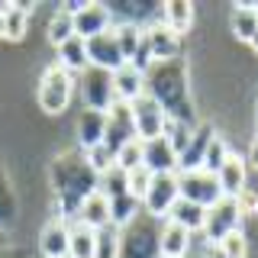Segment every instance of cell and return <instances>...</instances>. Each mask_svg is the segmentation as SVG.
Masks as SVG:
<instances>
[{
    "label": "cell",
    "instance_id": "obj_32",
    "mask_svg": "<svg viewBox=\"0 0 258 258\" xmlns=\"http://www.w3.org/2000/svg\"><path fill=\"white\" fill-rule=\"evenodd\" d=\"M229 158V145H226L220 136H213L207 145V152H204V161H200V171H207V174H216L223 168V161Z\"/></svg>",
    "mask_w": 258,
    "mask_h": 258
},
{
    "label": "cell",
    "instance_id": "obj_1",
    "mask_svg": "<svg viewBox=\"0 0 258 258\" xmlns=\"http://www.w3.org/2000/svg\"><path fill=\"white\" fill-rule=\"evenodd\" d=\"M52 184H55V220L75 223L78 210H81V200L97 190V174L91 171L87 158L61 155L52 165Z\"/></svg>",
    "mask_w": 258,
    "mask_h": 258
},
{
    "label": "cell",
    "instance_id": "obj_3",
    "mask_svg": "<svg viewBox=\"0 0 258 258\" xmlns=\"http://www.w3.org/2000/svg\"><path fill=\"white\" fill-rule=\"evenodd\" d=\"M71 91H75V75L61 64H52V68L42 71V81H39V107L58 116V113L68 110Z\"/></svg>",
    "mask_w": 258,
    "mask_h": 258
},
{
    "label": "cell",
    "instance_id": "obj_9",
    "mask_svg": "<svg viewBox=\"0 0 258 258\" xmlns=\"http://www.w3.org/2000/svg\"><path fill=\"white\" fill-rule=\"evenodd\" d=\"M181 197L177 190V171H168V174H152V184L142 197V207L149 210L152 216H165L168 210L174 207V200Z\"/></svg>",
    "mask_w": 258,
    "mask_h": 258
},
{
    "label": "cell",
    "instance_id": "obj_21",
    "mask_svg": "<svg viewBox=\"0 0 258 258\" xmlns=\"http://www.w3.org/2000/svg\"><path fill=\"white\" fill-rule=\"evenodd\" d=\"M187 248H190V232L181 229L177 223H165V229H161V236H158L161 258H184Z\"/></svg>",
    "mask_w": 258,
    "mask_h": 258
},
{
    "label": "cell",
    "instance_id": "obj_6",
    "mask_svg": "<svg viewBox=\"0 0 258 258\" xmlns=\"http://www.w3.org/2000/svg\"><path fill=\"white\" fill-rule=\"evenodd\" d=\"M75 16V36L81 39H91L100 36V32L113 29V10L103 4H64Z\"/></svg>",
    "mask_w": 258,
    "mask_h": 258
},
{
    "label": "cell",
    "instance_id": "obj_33",
    "mask_svg": "<svg viewBox=\"0 0 258 258\" xmlns=\"http://www.w3.org/2000/svg\"><path fill=\"white\" fill-rule=\"evenodd\" d=\"M190 136H194V126L190 123H177V119H168V126H165V139L168 145L174 149V155L181 158L184 155V149L190 145Z\"/></svg>",
    "mask_w": 258,
    "mask_h": 258
},
{
    "label": "cell",
    "instance_id": "obj_40",
    "mask_svg": "<svg viewBox=\"0 0 258 258\" xmlns=\"http://www.w3.org/2000/svg\"><path fill=\"white\" fill-rule=\"evenodd\" d=\"M0 39H4V13H0Z\"/></svg>",
    "mask_w": 258,
    "mask_h": 258
},
{
    "label": "cell",
    "instance_id": "obj_36",
    "mask_svg": "<svg viewBox=\"0 0 258 258\" xmlns=\"http://www.w3.org/2000/svg\"><path fill=\"white\" fill-rule=\"evenodd\" d=\"M139 165H142V142L133 139V142H126L123 149L116 152V168H123V171H133V168H139Z\"/></svg>",
    "mask_w": 258,
    "mask_h": 258
},
{
    "label": "cell",
    "instance_id": "obj_15",
    "mask_svg": "<svg viewBox=\"0 0 258 258\" xmlns=\"http://www.w3.org/2000/svg\"><path fill=\"white\" fill-rule=\"evenodd\" d=\"M110 78H113V94H116V100H123V103H133L136 97L145 94V75L139 68H133V64L116 68Z\"/></svg>",
    "mask_w": 258,
    "mask_h": 258
},
{
    "label": "cell",
    "instance_id": "obj_41",
    "mask_svg": "<svg viewBox=\"0 0 258 258\" xmlns=\"http://www.w3.org/2000/svg\"><path fill=\"white\" fill-rule=\"evenodd\" d=\"M255 113H258V110H255Z\"/></svg>",
    "mask_w": 258,
    "mask_h": 258
},
{
    "label": "cell",
    "instance_id": "obj_7",
    "mask_svg": "<svg viewBox=\"0 0 258 258\" xmlns=\"http://www.w3.org/2000/svg\"><path fill=\"white\" fill-rule=\"evenodd\" d=\"M239 220H242V213H239L236 200L220 197L213 207H207V220H204V229L200 232H204L210 242H220L223 236H229V232L239 229Z\"/></svg>",
    "mask_w": 258,
    "mask_h": 258
},
{
    "label": "cell",
    "instance_id": "obj_16",
    "mask_svg": "<svg viewBox=\"0 0 258 258\" xmlns=\"http://www.w3.org/2000/svg\"><path fill=\"white\" fill-rule=\"evenodd\" d=\"M39 255L42 258H68V223L52 220L39 232Z\"/></svg>",
    "mask_w": 258,
    "mask_h": 258
},
{
    "label": "cell",
    "instance_id": "obj_34",
    "mask_svg": "<svg viewBox=\"0 0 258 258\" xmlns=\"http://www.w3.org/2000/svg\"><path fill=\"white\" fill-rule=\"evenodd\" d=\"M84 158H87V165H91V171H94V174H103L107 168H113V165H116V152H113L110 145H103V142L91 145Z\"/></svg>",
    "mask_w": 258,
    "mask_h": 258
},
{
    "label": "cell",
    "instance_id": "obj_35",
    "mask_svg": "<svg viewBox=\"0 0 258 258\" xmlns=\"http://www.w3.org/2000/svg\"><path fill=\"white\" fill-rule=\"evenodd\" d=\"M213 245L223 252V258H245V252H248V242H245V236H242V229L223 236L220 242H213Z\"/></svg>",
    "mask_w": 258,
    "mask_h": 258
},
{
    "label": "cell",
    "instance_id": "obj_25",
    "mask_svg": "<svg viewBox=\"0 0 258 258\" xmlns=\"http://www.w3.org/2000/svg\"><path fill=\"white\" fill-rule=\"evenodd\" d=\"M123 252V236H119V226H100L94 229V258H119Z\"/></svg>",
    "mask_w": 258,
    "mask_h": 258
},
{
    "label": "cell",
    "instance_id": "obj_29",
    "mask_svg": "<svg viewBox=\"0 0 258 258\" xmlns=\"http://www.w3.org/2000/svg\"><path fill=\"white\" fill-rule=\"evenodd\" d=\"M97 190L103 194V197H119V194H129V174L123 171V168H107L103 174H97Z\"/></svg>",
    "mask_w": 258,
    "mask_h": 258
},
{
    "label": "cell",
    "instance_id": "obj_20",
    "mask_svg": "<svg viewBox=\"0 0 258 258\" xmlns=\"http://www.w3.org/2000/svg\"><path fill=\"white\" fill-rule=\"evenodd\" d=\"M213 126H197L194 129V136H190V145L184 149V155L177 158V171H197L200 168V161H204V152H207V145L210 139H213Z\"/></svg>",
    "mask_w": 258,
    "mask_h": 258
},
{
    "label": "cell",
    "instance_id": "obj_24",
    "mask_svg": "<svg viewBox=\"0 0 258 258\" xmlns=\"http://www.w3.org/2000/svg\"><path fill=\"white\" fill-rule=\"evenodd\" d=\"M168 216H171L168 223H177L181 229H187V232H197V229H204L207 207H197V204H190V200L177 197V200H174V207L168 210Z\"/></svg>",
    "mask_w": 258,
    "mask_h": 258
},
{
    "label": "cell",
    "instance_id": "obj_37",
    "mask_svg": "<svg viewBox=\"0 0 258 258\" xmlns=\"http://www.w3.org/2000/svg\"><path fill=\"white\" fill-rule=\"evenodd\" d=\"M126 174H129V197H136L142 204L145 190H149V184H152V171L145 165H139V168H133V171H126Z\"/></svg>",
    "mask_w": 258,
    "mask_h": 258
},
{
    "label": "cell",
    "instance_id": "obj_14",
    "mask_svg": "<svg viewBox=\"0 0 258 258\" xmlns=\"http://www.w3.org/2000/svg\"><path fill=\"white\" fill-rule=\"evenodd\" d=\"M245 177H248V165H245V158L236 155V152H229V158H226V161H223V168L216 171V181H220L223 197H236V194L245 187Z\"/></svg>",
    "mask_w": 258,
    "mask_h": 258
},
{
    "label": "cell",
    "instance_id": "obj_28",
    "mask_svg": "<svg viewBox=\"0 0 258 258\" xmlns=\"http://www.w3.org/2000/svg\"><path fill=\"white\" fill-rule=\"evenodd\" d=\"M68 258H94V229L84 223L68 226Z\"/></svg>",
    "mask_w": 258,
    "mask_h": 258
},
{
    "label": "cell",
    "instance_id": "obj_38",
    "mask_svg": "<svg viewBox=\"0 0 258 258\" xmlns=\"http://www.w3.org/2000/svg\"><path fill=\"white\" fill-rule=\"evenodd\" d=\"M232 200H236V207H239L242 216H258V190H252L248 184H245V187H242Z\"/></svg>",
    "mask_w": 258,
    "mask_h": 258
},
{
    "label": "cell",
    "instance_id": "obj_2",
    "mask_svg": "<svg viewBox=\"0 0 258 258\" xmlns=\"http://www.w3.org/2000/svg\"><path fill=\"white\" fill-rule=\"evenodd\" d=\"M145 94L165 107L168 119L190 123V103L184 91V61H158L145 71Z\"/></svg>",
    "mask_w": 258,
    "mask_h": 258
},
{
    "label": "cell",
    "instance_id": "obj_31",
    "mask_svg": "<svg viewBox=\"0 0 258 258\" xmlns=\"http://www.w3.org/2000/svg\"><path fill=\"white\" fill-rule=\"evenodd\" d=\"M75 36V16H71L68 7H61V10H55V16L48 20V42L61 45L64 39Z\"/></svg>",
    "mask_w": 258,
    "mask_h": 258
},
{
    "label": "cell",
    "instance_id": "obj_23",
    "mask_svg": "<svg viewBox=\"0 0 258 258\" xmlns=\"http://www.w3.org/2000/svg\"><path fill=\"white\" fill-rule=\"evenodd\" d=\"M113 36H116L123 61L129 64L136 58V52H139V45H142V26L139 23H129V20H113Z\"/></svg>",
    "mask_w": 258,
    "mask_h": 258
},
{
    "label": "cell",
    "instance_id": "obj_8",
    "mask_svg": "<svg viewBox=\"0 0 258 258\" xmlns=\"http://www.w3.org/2000/svg\"><path fill=\"white\" fill-rule=\"evenodd\" d=\"M81 84H84V100H87V107H91V110L107 113L113 103H116L110 71H100V68H91V64H87V68L81 71Z\"/></svg>",
    "mask_w": 258,
    "mask_h": 258
},
{
    "label": "cell",
    "instance_id": "obj_12",
    "mask_svg": "<svg viewBox=\"0 0 258 258\" xmlns=\"http://www.w3.org/2000/svg\"><path fill=\"white\" fill-rule=\"evenodd\" d=\"M142 42L145 48H149V55H152V64H158V61H174L177 55H181V39L174 36L168 26H142Z\"/></svg>",
    "mask_w": 258,
    "mask_h": 258
},
{
    "label": "cell",
    "instance_id": "obj_27",
    "mask_svg": "<svg viewBox=\"0 0 258 258\" xmlns=\"http://www.w3.org/2000/svg\"><path fill=\"white\" fill-rule=\"evenodd\" d=\"M58 64L61 68H68L71 75H78V71H84L87 68V48H84V39L81 36H71V39H64V42L58 45Z\"/></svg>",
    "mask_w": 258,
    "mask_h": 258
},
{
    "label": "cell",
    "instance_id": "obj_22",
    "mask_svg": "<svg viewBox=\"0 0 258 258\" xmlns=\"http://www.w3.org/2000/svg\"><path fill=\"white\" fill-rule=\"evenodd\" d=\"M103 129H107V113L87 107L78 116V142L84 145V149H91V145L103 142Z\"/></svg>",
    "mask_w": 258,
    "mask_h": 258
},
{
    "label": "cell",
    "instance_id": "obj_30",
    "mask_svg": "<svg viewBox=\"0 0 258 258\" xmlns=\"http://www.w3.org/2000/svg\"><path fill=\"white\" fill-rule=\"evenodd\" d=\"M136 210H139V200L129 197V194H119V197H110V223L113 226H129L136 220Z\"/></svg>",
    "mask_w": 258,
    "mask_h": 258
},
{
    "label": "cell",
    "instance_id": "obj_19",
    "mask_svg": "<svg viewBox=\"0 0 258 258\" xmlns=\"http://www.w3.org/2000/svg\"><path fill=\"white\" fill-rule=\"evenodd\" d=\"M75 223H84V226H91V229L107 226L110 223V200L103 197L100 190L87 194V197L81 200V210H78V220Z\"/></svg>",
    "mask_w": 258,
    "mask_h": 258
},
{
    "label": "cell",
    "instance_id": "obj_39",
    "mask_svg": "<svg viewBox=\"0 0 258 258\" xmlns=\"http://www.w3.org/2000/svg\"><path fill=\"white\" fill-rule=\"evenodd\" d=\"M248 165H252L255 171H258V139L252 142V149H248Z\"/></svg>",
    "mask_w": 258,
    "mask_h": 258
},
{
    "label": "cell",
    "instance_id": "obj_26",
    "mask_svg": "<svg viewBox=\"0 0 258 258\" xmlns=\"http://www.w3.org/2000/svg\"><path fill=\"white\" fill-rule=\"evenodd\" d=\"M255 32H258V7L236 4L232 7V36L239 42H252Z\"/></svg>",
    "mask_w": 258,
    "mask_h": 258
},
{
    "label": "cell",
    "instance_id": "obj_10",
    "mask_svg": "<svg viewBox=\"0 0 258 258\" xmlns=\"http://www.w3.org/2000/svg\"><path fill=\"white\" fill-rule=\"evenodd\" d=\"M84 48H87V64L91 68H100V71H116L123 68V55H119V45H116V36H113V29L100 32V36H91L84 39Z\"/></svg>",
    "mask_w": 258,
    "mask_h": 258
},
{
    "label": "cell",
    "instance_id": "obj_18",
    "mask_svg": "<svg viewBox=\"0 0 258 258\" xmlns=\"http://www.w3.org/2000/svg\"><path fill=\"white\" fill-rule=\"evenodd\" d=\"M161 26H168L177 39L194 26V4L190 0H168L161 7Z\"/></svg>",
    "mask_w": 258,
    "mask_h": 258
},
{
    "label": "cell",
    "instance_id": "obj_11",
    "mask_svg": "<svg viewBox=\"0 0 258 258\" xmlns=\"http://www.w3.org/2000/svg\"><path fill=\"white\" fill-rule=\"evenodd\" d=\"M136 139V123H133V110L129 103L116 100L107 110V129H103V145H110L113 152H119L126 142Z\"/></svg>",
    "mask_w": 258,
    "mask_h": 258
},
{
    "label": "cell",
    "instance_id": "obj_13",
    "mask_svg": "<svg viewBox=\"0 0 258 258\" xmlns=\"http://www.w3.org/2000/svg\"><path fill=\"white\" fill-rule=\"evenodd\" d=\"M142 165L149 168L152 174H168V171H177V155H174V149H171V145H168L165 136L142 142Z\"/></svg>",
    "mask_w": 258,
    "mask_h": 258
},
{
    "label": "cell",
    "instance_id": "obj_5",
    "mask_svg": "<svg viewBox=\"0 0 258 258\" xmlns=\"http://www.w3.org/2000/svg\"><path fill=\"white\" fill-rule=\"evenodd\" d=\"M177 190H181L184 200H190V204L197 207H213L216 200L223 197L220 190V181H216V174H207V171H177Z\"/></svg>",
    "mask_w": 258,
    "mask_h": 258
},
{
    "label": "cell",
    "instance_id": "obj_17",
    "mask_svg": "<svg viewBox=\"0 0 258 258\" xmlns=\"http://www.w3.org/2000/svg\"><path fill=\"white\" fill-rule=\"evenodd\" d=\"M0 13H4V39L10 42H20L29 29V13L32 4H0Z\"/></svg>",
    "mask_w": 258,
    "mask_h": 258
},
{
    "label": "cell",
    "instance_id": "obj_4",
    "mask_svg": "<svg viewBox=\"0 0 258 258\" xmlns=\"http://www.w3.org/2000/svg\"><path fill=\"white\" fill-rule=\"evenodd\" d=\"M129 110H133L136 139H139V142H149V139H158V136H165L168 113H165V107H161L155 97H149V94L136 97V100L129 103Z\"/></svg>",
    "mask_w": 258,
    "mask_h": 258
}]
</instances>
